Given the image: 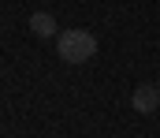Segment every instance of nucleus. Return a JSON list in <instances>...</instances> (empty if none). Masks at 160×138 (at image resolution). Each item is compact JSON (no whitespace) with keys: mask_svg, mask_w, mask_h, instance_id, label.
<instances>
[{"mask_svg":"<svg viewBox=\"0 0 160 138\" xmlns=\"http://www.w3.org/2000/svg\"><path fill=\"white\" fill-rule=\"evenodd\" d=\"M56 56L63 64H89L97 56V38L89 30H60L56 34Z\"/></svg>","mask_w":160,"mask_h":138,"instance_id":"obj_1","label":"nucleus"},{"mask_svg":"<svg viewBox=\"0 0 160 138\" xmlns=\"http://www.w3.org/2000/svg\"><path fill=\"white\" fill-rule=\"evenodd\" d=\"M130 108L142 112V116L157 112V108H160V86H157V82H142L138 90L130 93Z\"/></svg>","mask_w":160,"mask_h":138,"instance_id":"obj_2","label":"nucleus"},{"mask_svg":"<svg viewBox=\"0 0 160 138\" xmlns=\"http://www.w3.org/2000/svg\"><path fill=\"white\" fill-rule=\"evenodd\" d=\"M30 30H34L38 38H56V34H60L52 11H34V15H30Z\"/></svg>","mask_w":160,"mask_h":138,"instance_id":"obj_3","label":"nucleus"},{"mask_svg":"<svg viewBox=\"0 0 160 138\" xmlns=\"http://www.w3.org/2000/svg\"><path fill=\"white\" fill-rule=\"evenodd\" d=\"M157 86H160V79H157Z\"/></svg>","mask_w":160,"mask_h":138,"instance_id":"obj_4","label":"nucleus"}]
</instances>
